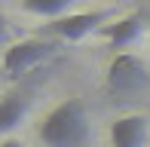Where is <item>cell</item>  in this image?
I'll list each match as a JSON object with an SVG mask.
<instances>
[{
	"mask_svg": "<svg viewBox=\"0 0 150 147\" xmlns=\"http://www.w3.org/2000/svg\"><path fill=\"white\" fill-rule=\"evenodd\" d=\"M89 110L80 98H64L43 117L37 138L43 147H86L89 144Z\"/></svg>",
	"mask_w": 150,
	"mask_h": 147,
	"instance_id": "1",
	"label": "cell"
},
{
	"mask_svg": "<svg viewBox=\"0 0 150 147\" xmlns=\"http://www.w3.org/2000/svg\"><path fill=\"white\" fill-rule=\"evenodd\" d=\"M58 49V43L46 37H25V40H16L3 49V58H0V68L9 80L16 77H25L28 71H34L37 64H43L46 58H52Z\"/></svg>",
	"mask_w": 150,
	"mask_h": 147,
	"instance_id": "2",
	"label": "cell"
},
{
	"mask_svg": "<svg viewBox=\"0 0 150 147\" xmlns=\"http://www.w3.org/2000/svg\"><path fill=\"white\" fill-rule=\"evenodd\" d=\"M107 22V9H74L67 16L55 18V22L46 25V34L58 37V40H67V43H77V40L101 31Z\"/></svg>",
	"mask_w": 150,
	"mask_h": 147,
	"instance_id": "3",
	"label": "cell"
},
{
	"mask_svg": "<svg viewBox=\"0 0 150 147\" xmlns=\"http://www.w3.org/2000/svg\"><path fill=\"white\" fill-rule=\"evenodd\" d=\"M150 83V74L138 55L117 52L107 64V89L110 92H138Z\"/></svg>",
	"mask_w": 150,
	"mask_h": 147,
	"instance_id": "4",
	"label": "cell"
},
{
	"mask_svg": "<svg viewBox=\"0 0 150 147\" xmlns=\"http://www.w3.org/2000/svg\"><path fill=\"white\" fill-rule=\"evenodd\" d=\"M150 119L144 113H122L110 123V147H144Z\"/></svg>",
	"mask_w": 150,
	"mask_h": 147,
	"instance_id": "5",
	"label": "cell"
},
{
	"mask_svg": "<svg viewBox=\"0 0 150 147\" xmlns=\"http://www.w3.org/2000/svg\"><path fill=\"white\" fill-rule=\"evenodd\" d=\"M141 28H144V16L141 12H129V16H120L113 22H107L101 28V37L113 46V49H126L135 40L141 37Z\"/></svg>",
	"mask_w": 150,
	"mask_h": 147,
	"instance_id": "6",
	"label": "cell"
},
{
	"mask_svg": "<svg viewBox=\"0 0 150 147\" xmlns=\"http://www.w3.org/2000/svg\"><path fill=\"white\" fill-rule=\"evenodd\" d=\"M28 110H31V98L25 92H6V95H0V135L12 138L9 132H16L25 123Z\"/></svg>",
	"mask_w": 150,
	"mask_h": 147,
	"instance_id": "7",
	"label": "cell"
},
{
	"mask_svg": "<svg viewBox=\"0 0 150 147\" xmlns=\"http://www.w3.org/2000/svg\"><path fill=\"white\" fill-rule=\"evenodd\" d=\"M22 12L46 18V25H49V22H55V18L67 16V12H74V3L71 0H22Z\"/></svg>",
	"mask_w": 150,
	"mask_h": 147,
	"instance_id": "8",
	"label": "cell"
},
{
	"mask_svg": "<svg viewBox=\"0 0 150 147\" xmlns=\"http://www.w3.org/2000/svg\"><path fill=\"white\" fill-rule=\"evenodd\" d=\"M6 40H9V22H6V16L0 12V46H6Z\"/></svg>",
	"mask_w": 150,
	"mask_h": 147,
	"instance_id": "9",
	"label": "cell"
},
{
	"mask_svg": "<svg viewBox=\"0 0 150 147\" xmlns=\"http://www.w3.org/2000/svg\"><path fill=\"white\" fill-rule=\"evenodd\" d=\"M0 147H25V144L18 141V138H3V141H0Z\"/></svg>",
	"mask_w": 150,
	"mask_h": 147,
	"instance_id": "10",
	"label": "cell"
}]
</instances>
